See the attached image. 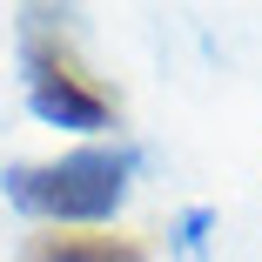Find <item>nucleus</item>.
<instances>
[{
    "label": "nucleus",
    "mask_w": 262,
    "mask_h": 262,
    "mask_svg": "<svg viewBox=\"0 0 262 262\" xmlns=\"http://www.w3.org/2000/svg\"><path fill=\"white\" fill-rule=\"evenodd\" d=\"M135 188V148H74L54 162H20L7 168V202L34 222H108Z\"/></svg>",
    "instance_id": "nucleus-1"
},
{
    "label": "nucleus",
    "mask_w": 262,
    "mask_h": 262,
    "mask_svg": "<svg viewBox=\"0 0 262 262\" xmlns=\"http://www.w3.org/2000/svg\"><path fill=\"white\" fill-rule=\"evenodd\" d=\"M20 74H27V108L54 128H74V135H101L115 128V94L101 88L94 74H81V61L54 34L27 27V47H20Z\"/></svg>",
    "instance_id": "nucleus-2"
},
{
    "label": "nucleus",
    "mask_w": 262,
    "mask_h": 262,
    "mask_svg": "<svg viewBox=\"0 0 262 262\" xmlns=\"http://www.w3.org/2000/svg\"><path fill=\"white\" fill-rule=\"evenodd\" d=\"M27 262H148L135 235H40Z\"/></svg>",
    "instance_id": "nucleus-3"
}]
</instances>
